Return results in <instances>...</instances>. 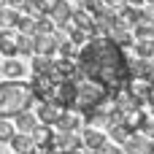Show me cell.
<instances>
[{
    "instance_id": "6da1fadb",
    "label": "cell",
    "mask_w": 154,
    "mask_h": 154,
    "mask_svg": "<svg viewBox=\"0 0 154 154\" xmlns=\"http://www.w3.org/2000/svg\"><path fill=\"white\" fill-rule=\"evenodd\" d=\"M79 73L103 84L111 95L127 89L133 73H130V60L125 57V49H119L111 38L97 35L87 41L79 51Z\"/></svg>"
},
{
    "instance_id": "7a4b0ae2",
    "label": "cell",
    "mask_w": 154,
    "mask_h": 154,
    "mask_svg": "<svg viewBox=\"0 0 154 154\" xmlns=\"http://www.w3.org/2000/svg\"><path fill=\"white\" fill-rule=\"evenodd\" d=\"M108 100H111V92L103 84H97V81H92L81 73L73 79V111L76 114L84 116V114L100 108L103 103H108Z\"/></svg>"
},
{
    "instance_id": "3957f363",
    "label": "cell",
    "mask_w": 154,
    "mask_h": 154,
    "mask_svg": "<svg viewBox=\"0 0 154 154\" xmlns=\"http://www.w3.org/2000/svg\"><path fill=\"white\" fill-rule=\"evenodd\" d=\"M35 103L30 84L22 81H0V122L3 119H14L16 114L27 111Z\"/></svg>"
},
{
    "instance_id": "277c9868",
    "label": "cell",
    "mask_w": 154,
    "mask_h": 154,
    "mask_svg": "<svg viewBox=\"0 0 154 154\" xmlns=\"http://www.w3.org/2000/svg\"><path fill=\"white\" fill-rule=\"evenodd\" d=\"M62 41H65V35H62V32H51V35H35V54H38V57H54Z\"/></svg>"
},
{
    "instance_id": "5b68a950",
    "label": "cell",
    "mask_w": 154,
    "mask_h": 154,
    "mask_svg": "<svg viewBox=\"0 0 154 154\" xmlns=\"http://www.w3.org/2000/svg\"><path fill=\"white\" fill-rule=\"evenodd\" d=\"M125 154H154V141L141 133H133L125 143Z\"/></svg>"
},
{
    "instance_id": "8992f818",
    "label": "cell",
    "mask_w": 154,
    "mask_h": 154,
    "mask_svg": "<svg viewBox=\"0 0 154 154\" xmlns=\"http://www.w3.org/2000/svg\"><path fill=\"white\" fill-rule=\"evenodd\" d=\"M30 138H32V143H35V149H38V152H41V149L46 152V149H51V146H54V130H51L49 125H41V122H38V127L30 133Z\"/></svg>"
},
{
    "instance_id": "52a82bcc",
    "label": "cell",
    "mask_w": 154,
    "mask_h": 154,
    "mask_svg": "<svg viewBox=\"0 0 154 154\" xmlns=\"http://www.w3.org/2000/svg\"><path fill=\"white\" fill-rule=\"evenodd\" d=\"M116 19H119V27L130 30V27H138L141 24V8H133V5H122L116 11Z\"/></svg>"
},
{
    "instance_id": "ba28073f",
    "label": "cell",
    "mask_w": 154,
    "mask_h": 154,
    "mask_svg": "<svg viewBox=\"0 0 154 154\" xmlns=\"http://www.w3.org/2000/svg\"><path fill=\"white\" fill-rule=\"evenodd\" d=\"M81 114H76V111H62L60 114V119L54 122L57 127H60V133H76L79 127H81Z\"/></svg>"
},
{
    "instance_id": "9c48e42d",
    "label": "cell",
    "mask_w": 154,
    "mask_h": 154,
    "mask_svg": "<svg viewBox=\"0 0 154 154\" xmlns=\"http://www.w3.org/2000/svg\"><path fill=\"white\" fill-rule=\"evenodd\" d=\"M70 14H73V11H70V5H68L65 0H57V3H54V5L49 8V14H46V16H49V19L54 22V24L65 27V24L70 22Z\"/></svg>"
},
{
    "instance_id": "30bf717a",
    "label": "cell",
    "mask_w": 154,
    "mask_h": 154,
    "mask_svg": "<svg viewBox=\"0 0 154 154\" xmlns=\"http://www.w3.org/2000/svg\"><path fill=\"white\" fill-rule=\"evenodd\" d=\"M14 127H16V133H22V135H30V133L38 127V116L30 114V111H22V114L14 116Z\"/></svg>"
},
{
    "instance_id": "8fae6325",
    "label": "cell",
    "mask_w": 154,
    "mask_h": 154,
    "mask_svg": "<svg viewBox=\"0 0 154 154\" xmlns=\"http://www.w3.org/2000/svg\"><path fill=\"white\" fill-rule=\"evenodd\" d=\"M81 143L89 149V152H100L108 141H106V135L100 133V130H92V127H87L84 133H81Z\"/></svg>"
},
{
    "instance_id": "7c38bea8",
    "label": "cell",
    "mask_w": 154,
    "mask_h": 154,
    "mask_svg": "<svg viewBox=\"0 0 154 154\" xmlns=\"http://www.w3.org/2000/svg\"><path fill=\"white\" fill-rule=\"evenodd\" d=\"M60 114H62V108H57V106H51V103H38V122L41 125H54L57 119H60Z\"/></svg>"
},
{
    "instance_id": "4fadbf2b",
    "label": "cell",
    "mask_w": 154,
    "mask_h": 154,
    "mask_svg": "<svg viewBox=\"0 0 154 154\" xmlns=\"http://www.w3.org/2000/svg\"><path fill=\"white\" fill-rule=\"evenodd\" d=\"M11 146H14V152H16V154H38L35 143H32V138H30V135H22V133L14 135Z\"/></svg>"
},
{
    "instance_id": "5bb4252c",
    "label": "cell",
    "mask_w": 154,
    "mask_h": 154,
    "mask_svg": "<svg viewBox=\"0 0 154 154\" xmlns=\"http://www.w3.org/2000/svg\"><path fill=\"white\" fill-rule=\"evenodd\" d=\"M106 38H111V41H114V43H116L119 49H127V46H133L130 30H125V27H119V24H116V27H114V30H111V32H108Z\"/></svg>"
},
{
    "instance_id": "9a60e30c",
    "label": "cell",
    "mask_w": 154,
    "mask_h": 154,
    "mask_svg": "<svg viewBox=\"0 0 154 154\" xmlns=\"http://www.w3.org/2000/svg\"><path fill=\"white\" fill-rule=\"evenodd\" d=\"M0 51L5 54V60L16 57V35H14V32L3 30V35H0Z\"/></svg>"
},
{
    "instance_id": "2e32d148",
    "label": "cell",
    "mask_w": 154,
    "mask_h": 154,
    "mask_svg": "<svg viewBox=\"0 0 154 154\" xmlns=\"http://www.w3.org/2000/svg\"><path fill=\"white\" fill-rule=\"evenodd\" d=\"M0 73L8 79H19V76H24V65L19 60H5V62H0Z\"/></svg>"
},
{
    "instance_id": "e0dca14e",
    "label": "cell",
    "mask_w": 154,
    "mask_h": 154,
    "mask_svg": "<svg viewBox=\"0 0 154 154\" xmlns=\"http://www.w3.org/2000/svg\"><path fill=\"white\" fill-rule=\"evenodd\" d=\"M19 24V11L16 8H3L0 11V30H11Z\"/></svg>"
},
{
    "instance_id": "ac0fdd59",
    "label": "cell",
    "mask_w": 154,
    "mask_h": 154,
    "mask_svg": "<svg viewBox=\"0 0 154 154\" xmlns=\"http://www.w3.org/2000/svg\"><path fill=\"white\" fill-rule=\"evenodd\" d=\"M35 51V35H16V54H32Z\"/></svg>"
},
{
    "instance_id": "d6986e66",
    "label": "cell",
    "mask_w": 154,
    "mask_h": 154,
    "mask_svg": "<svg viewBox=\"0 0 154 154\" xmlns=\"http://www.w3.org/2000/svg\"><path fill=\"white\" fill-rule=\"evenodd\" d=\"M108 133H111V138H114V143H122V146H125V143H127V138L133 135V130H130L127 125H119V127H111Z\"/></svg>"
},
{
    "instance_id": "ffe728a7",
    "label": "cell",
    "mask_w": 154,
    "mask_h": 154,
    "mask_svg": "<svg viewBox=\"0 0 154 154\" xmlns=\"http://www.w3.org/2000/svg\"><path fill=\"white\" fill-rule=\"evenodd\" d=\"M51 57H35L32 60V70H35V76H46L49 70H51Z\"/></svg>"
},
{
    "instance_id": "44dd1931",
    "label": "cell",
    "mask_w": 154,
    "mask_h": 154,
    "mask_svg": "<svg viewBox=\"0 0 154 154\" xmlns=\"http://www.w3.org/2000/svg\"><path fill=\"white\" fill-rule=\"evenodd\" d=\"M135 51L141 60H152L154 57V41H135Z\"/></svg>"
},
{
    "instance_id": "7402d4cb",
    "label": "cell",
    "mask_w": 154,
    "mask_h": 154,
    "mask_svg": "<svg viewBox=\"0 0 154 154\" xmlns=\"http://www.w3.org/2000/svg\"><path fill=\"white\" fill-rule=\"evenodd\" d=\"M16 30H19V35H35V19L32 16H19Z\"/></svg>"
},
{
    "instance_id": "603a6c76",
    "label": "cell",
    "mask_w": 154,
    "mask_h": 154,
    "mask_svg": "<svg viewBox=\"0 0 154 154\" xmlns=\"http://www.w3.org/2000/svg\"><path fill=\"white\" fill-rule=\"evenodd\" d=\"M51 32H54V22L51 19H46V16L35 19V35H51Z\"/></svg>"
},
{
    "instance_id": "cb8c5ba5",
    "label": "cell",
    "mask_w": 154,
    "mask_h": 154,
    "mask_svg": "<svg viewBox=\"0 0 154 154\" xmlns=\"http://www.w3.org/2000/svg\"><path fill=\"white\" fill-rule=\"evenodd\" d=\"M135 41H154V24H138L135 27Z\"/></svg>"
},
{
    "instance_id": "d4e9b609",
    "label": "cell",
    "mask_w": 154,
    "mask_h": 154,
    "mask_svg": "<svg viewBox=\"0 0 154 154\" xmlns=\"http://www.w3.org/2000/svg\"><path fill=\"white\" fill-rule=\"evenodd\" d=\"M14 135H16V127L14 125H8L5 119L0 122V143H11L14 141Z\"/></svg>"
},
{
    "instance_id": "484cf974",
    "label": "cell",
    "mask_w": 154,
    "mask_h": 154,
    "mask_svg": "<svg viewBox=\"0 0 154 154\" xmlns=\"http://www.w3.org/2000/svg\"><path fill=\"white\" fill-rule=\"evenodd\" d=\"M81 8L87 11V14H92V16H97L106 5H103V0H81Z\"/></svg>"
},
{
    "instance_id": "4316f807",
    "label": "cell",
    "mask_w": 154,
    "mask_h": 154,
    "mask_svg": "<svg viewBox=\"0 0 154 154\" xmlns=\"http://www.w3.org/2000/svg\"><path fill=\"white\" fill-rule=\"evenodd\" d=\"M97 154H125V152H122L116 143H106V146H103V149H100Z\"/></svg>"
},
{
    "instance_id": "83f0119b",
    "label": "cell",
    "mask_w": 154,
    "mask_h": 154,
    "mask_svg": "<svg viewBox=\"0 0 154 154\" xmlns=\"http://www.w3.org/2000/svg\"><path fill=\"white\" fill-rule=\"evenodd\" d=\"M103 5H106V8H114V11H116V8H122V5H125V0H103Z\"/></svg>"
},
{
    "instance_id": "f1b7e54d",
    "label": "cell",
    "mask_w": 154,
    "mask_h": 154,
    "mask_svg": "<svg viewBox=\"0 0 154 154\" xmlns=\"http://www.w3.org/2000/svg\"><path fill=\"white\" fill-rule=\"evenodd\" d=\"M5 3H8V5H11V8H22V5H24V3H27V0H5Z\"/></svg>"
},
{
    "instance_id": "f546056e",
    "label": "cell",
    "mask_w": 154,
    "mask_h": 154,
    "mask_svg": "<svg viewBox=\"0 0 154 154\" xmlns=\"http://www.w3.org/2000/svg\"><path fill=\"white\" fill-rule=\"evenodd\" d=\"M141 3H146V0H125V5H133V8H138Z\"/></svg>"
},
{
    "instance_id": "4dcf8cb0",
    "label": "cell",
    "mask_w": 154,
    "mask_h": 154,
    "mask_svg": "<svg viewBox=\"0 0 154 154\" xmlns=\"http://www.w3.org/2000/svg\"><path fill=\"white\" fill-rule=\"evenodd\" d=\"M146 79H149V81L154 84V65H152V70H149V76H146Z\"/></svg>"
},
{
    "instance_id": "1f68e13d",
    "label": "cell",
    "mask_w": 154,
    "mask_h": 154,
    "mask_svg": "<svg viewBox=\"0 0 154 154\" xmlns=\"http://www.w3.org/2000/svg\"><path fill=\"white\" fill-rule=\"evenodd\" d=\"M3 8H5V0H0V11H3Z\"/></svg>"
},
{
    "instance_id": "d6a6232c",
    "label": "cell",
    "mask_w": 154,
    "mask_h": 154,
    "mask_svg": "<svg viewBox=\"0 0 154 154\" xmlns=\"http://www.w3.org/2000/svg\"><path fill=\"white\" fill-rule=\"evenodd\" d=\"M65 154H84V152H65Z\"/></svg>"
},
{
    "instance_id": "836d02e7",
    "label": "cell",
    "mask_w": 154,
    "mask_h": 154,
    "mask_svg": "<svg viewBox=\"0 0 154 154\" xmlns=\"http://www.w3.org/2000/svg\"><path fill=\"white\" fill-rule=\"evenodd\" d=\"M146 3H149V5H154V0H146Z\"/></svg>"
},
{
    "instance_id": "e575fe53",
    "label": "cell",
    "mask_w": 154,
    "mask_h": 154,
    "mask_svg": "<svg viewBox=\"0 0 154 154\" xmlns=\"http://www.w3.org/2000/svg\"><path fill=\"white\" fill-rule=\"evenodd\" d=\"M89 154H97V152H89Z\"/></svg>"
},
{
    "instance_id": "d590c367",
    "label": "cell",
    "mask_w": 154,
    "mask_h": 154,
    "mask_svg": "<svg viewBox=\"0 0 154 154\" xmlns=\"http://www.w3.org/2000/svg\"><path fill=\"white\" fill-rule=\"evenodd\" d=\"M0 35H3V30H0Z\"/></svg>"
},
{
    "instance_id": "8d00e7d4",
    "label": "cell",
    "mask_w": 154,
    "mask_h": 154,
    "mask_svg": "<svg viewBox=\"0 0 154 154\" xmlns=\"http://www.w3.org/2000/svg\"><path fill=\"white\" fill-rule=\"evenodd\" d=\"M0 149H3V143H0Z\"/></svg>"
},
{
    "instance_id": "74e56055",
    "label": "cell",
    "mask_w": 154,
    "mask_h": 154,
    "mask_svg": "<svg viewBox=\"0 0 154 154\" xmlns=\"http://www.w3.org/2000/svg\"><path fill=\"white\" fill-rule=\"evenodd\" d=\"M65 3H68V0H65Z\"/></svg>"
},
{
    "instance_id": "f35d334b",
    "label": "cell",
    "mask_w": 154,
    "mask_h": 154,
    "mask_svg": "<svg viewBox=\"0 0 154 154\" xmlns=\"http://www.w3.org/2000/svg\"><path fill=\"white\" fill-rule=\"evenodd\" d=\"M152 60H154V57H152Z\"/></svg>"
}]
</instances>
